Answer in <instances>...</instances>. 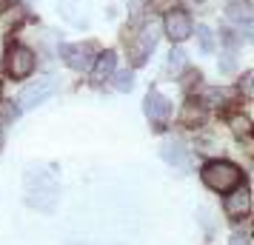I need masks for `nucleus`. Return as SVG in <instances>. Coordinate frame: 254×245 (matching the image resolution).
Returning a JSON list of instances; mask_svg holds the SVG:
<instances>
[{
  "label": "nucleus",
  "instance_id": "obj_1",
  "mask_svg": "<svg viewBox=\"0 0 254 245\" xmlns=\"http://www.w3.org/2000/svg\"><path fill=\"white\" fill-rule=\"evenodd\" d=\"M58 197H60V188H58V180L49 174V171H37L32 168L26 174V202L32 208H40V211H49L58 205Z\"/></svg>",
  "mask_w": 254,
  "mask_h": 245
},
{
  "label": "nucleus",
  "instance_id": "obj_2",
  "mask_svg": "<svg viewBox=\"0 0 254 245\" xmlns=\"http://www.w3.org/2000/svg\"><path fill=\"white\" fill-rule=\"evenodd\" d=\"M203 183H206L211 191H220V194H229L231 188H237L243 183V171L234 163H226V160H214L203 168Z\"/></svg>",
  "mask_w": 254,
  "mask_h": 245
},
{
  "label": "nucleus",
  "instance_id": "obj_3",
  "mask_svg": "<svg viewBox=\"0 0 254 245\" xmlns=\"http://www.w3.org/2000/svg\"><path fill=\"white\" fill-rule=\"evenodd\" d=\"M6 71L12 77H17V80L29 77L35 71V51L26 49V46H12L9 54H6Z\"/></svg>",
  "mask_w": 254,
  "mask_h": 245
},
{
  "label": "nucleus",
  "instance_id": "obj_4",
  "mask_svg": "<svg viewBox=\"0 0 254 245\" xmlns=\"http://www.w3.org/2000/svg\"><path fill=\"white\" fill-rule=\"evenodd\" d=\"M249 211H252V194H249L246 183H240L237 188H231L229 197H226V214L231 220H246Z\"/></svg>",
  "mask_w": 254,
  "mask_h": 245
},
{
  "label": "nucleus",
  "instance_id": "obj_5",
  "mask_svg": "<svg viewBox=\"0 0 254 245\" xmlns=\"http://www.w3.org/2000/svg\"><path fill=\"white\" fill-rule=\"evenodd\" d=\"M163 26H166V35H169L172 43H183L186 37L191 35V17L183 9H172L166 14V23Z\"/></svg>",
  "mask_w": 254,
  "mask_h": 245
},
{
  "label": "nucleus",
  "instance_id": "obj_6",
  "mask_svg": "<svg viewBox=\"0 0 254 245\" xmlns=\"http://www.w3.org/2000/svg\"><path fill=\"white\" fill-rule=\"evenodd\" d=\"M49 94H55V80H37V83H29L23 92H20V97H17V103H20V108H37V105L46 100Z\"/></svg>",
  "mask_w": 254,
  "mask_h": 245
},
{
  "label": "nucleus",
  "instance_id": "obj_7",
  "mask_svg": "<svg viewBox=\"0 0 254 245\" xmlns=\"http://www.w3.org/2000/svg\"><path fill=\"white\" fill-rule=\"evenodd\" d=\"M63 60L66 66L74 71L89 69L94 63V46L92 43H71V46H63Z\"/></svg>",
  "mask_w": 254,
  "mask_h": 245
},
{
  "label": "nucleus",
  "instance_id": "obj_8",
  "mask_svg": "<svg viewBox=\"0 0 254 245\" xmlns=\"http://www.w3.org/2000/svg\"><path fill=\"white\" fill-rule=\"evenodd\" d=\"M157 35H160V29H157L154 23L140 29L137 40L131 43V60H134V63H146V57L151 54V49L157 46Z\"/></svg>",
  "mask_w": 254,
  "mask_h": 245
},
{
  "label": "nucleus",
  "instance_id": "obj_9",
  "mask_svg": "<svg viewBox=\"0 0 254 245\" xmlns=\"http://www.w3.org/2000/svg\"><path fill=\"white\" fill-rule=\"evenodd\" d=\"M143 108H146V117H149L151 123H166L169 114H172V103H169L160 92H149V94H146Z\"/></svg>",
  "mask_w": 254,
  "mask_h": 245
},
{
  "label": "nucleus",
  "instance_id": "obj_10",
  "mask_svg": "<svg viewBox=\"0 0 254 245\" xmlns=\"http://www.w3.org/2000/svg\"><path fill=\"white\" fill-rule=\"evenodd\" d=\"M226 14H229V20L234 26H243L246 29V35H249V26H252L254 20V9L249 0H231L229 9H226Z\"/></svg>",
  "mask_w": 254,
  "mask_h": 245
},
{
  "label": "nucleus",
  "instance_id": "obj_11",
  "mask_svg": "<svg viewBox=\"0 0 254 245\" xmlns=\"http://www.w3.org/2000/svg\"><path fill=\"white\" fill-rule=\"evenodd\" d=\"M115 69H117V54H115V51H103V54H100V60H94L92 83H94V86L106 83L112 74H115Z\"/></svg>",
  "mask_w": 254,
  "mask_h": 245
},
{
  "label": "nucleus",
  "instance_id": "obj_12",
  "mask_svg": "<svg viewBox=\"0 0 254 245\" xmlns=\"http://www.w3.org/2000/svg\"><path fill=\"white\" fill-rule=\"evenodd\" d=\"M160 157L169 165H177V168L189 163V154H186V148L177 140H166V143H163V146H160Z\"/></svg>",
  "mask_w": 254,
  "mask_h": 245
},
{
  "label": "nucleus",
  "instance_id": "obj_13",
  "mask_svg": "<svg viewBox=\"0 0 254 245\" xmlns=\"http://www.w3.org/2000/svg\"><path fill=\"white\" fill-rule=\"evenodd\" d=\"M231 100H234L231 89H223V86H211L203 92V103L211 108H226V105H231Z\"/></svg>",
  "mask_w": 254,
  "mask_h": 245
},
{
  "label": "nucleus",
  "instance_id": "obj_14",
  "mask_svg": "<svg viewBox=\"0 0 254 245\" xmlns=\"http://www.w3.org/2000/svg\"><path fill=\"white\" fill-rule=\"evenodd\" d=\"M203 120H206V108L200 103H186L183 105V126H191V129H197V126H203Z\"/></svg>",
  "mask_w": 254,
  "mask_h": 245
},
{
  "label": "nucleus",
  "instance_id": "obj_15",
  "mask_svg": "<svg viewBox=\"0 0 254 245\" xmlns=\"http://www.w3.org/2000/svg\"><path fill=\"white\" fill-rule=\"evenodd\" d=\"M197 46H200V51H214L217 49V37H214V32L208 26L197 29Z\"/></svg>",
  "mask_w": 254,
  "mask_h": 245
},
{
  "label": "nucleus",
  "instance_id": "obj_16",
  "mask_svg": "<svg viewBox=\"0 0 254 245\" xmlns=\"http://www.w3.org/2000/svg\"><path fill=\"white\" fill-rule=\"evenodd\" d=\"M186 51L183 49H174L172 54H169V74H177V71H183L186 69Z\"/></svg>",
  "mask_w": 254,
  "mask_h": 245
},
{
  "label": "nucleus",
  "instance_id": "obj_17",
  "mask_svg": "<svg viewBox=\"0 0 254 245\" xmlns=\"http://www.w3.org/2000/svg\"><path fill=\"white\" fill-rule=\"evenodd\" d=\"M229 126L234 129V134H237V137H246V134H249V129H252V120H249V117H243V114H234L229 120Z\"/></svg>",
  "mask_w": 254,
  "mask_h": 245
},
{
  "label": "nucleus",
  "instance_id": "obj_18",
  "mask_svg": "<svg viewBox=\"0 0 254 245\" xmlns=\"http://www.w3.org/2000/svg\"><path fill=\"white\" fill-rule=\"evenodd\" d=\"M131 86H134V74H131V71H117L115 74V89L117 92H131Z\"/></svg>",
  "mask_w": 254,
  "mask_h": 245
},
{
  "label": "nucleus",
  "instance_id": "obj_19",
  "mask_svg": "<svg viewBox=\"0 0 254 245\" xmlns=\"http://www.w3.org/2000/svg\"><path fill=\"white\" fill-rule=\"evenodd\" d=\"M14 120H17V108H14L12 103H3L0 105V123L9 126V123H14Z\"/></svg>",
  "mask_w": 254,
  "mask_h": 245
},
{
  "label": "nucleus",
  "instance_id": "obj_20",
  "mask_svg": "<svg viewBox=\"0 0 254 245\" xmlns=\"http://www.w3.org/2000/svg\"><path fill=\"white\" fill-rule=\"evenodd\" d=\"M234 66H237L234 54H226V57H223V63H220V71H223V74H229V71H234Z\"/></svg>",
  "mask_w": 254,
  "mask_h": 245
},
{
  "label": "nucleus",
  "instance_id": "obj_21",
  "mask_svg": "<svg viewBox=\"0 0 254 245\" xmlns=\"http://www.w3.org/2000/svg\"><path fill=\"white\" fill-rule=\"evenodd\" d=\"M229 245H252V243H249V234H234Z\"/></svg>",
  "mask_w": 254,
  "mask_h": 245
},
{
  "label": "nucleus",
  "instance_id": "obj_22",
  "mask_svg": "<svg viewBox=\"0 0 254 245\" xmlns=\"http://www.w3.org/2000/svg\"><path fill=\"white\" fill-rule=\"evenodd\" d=\"M240 86H243V92H246V94L252 92V74H243V83H240Z\"/></svg>",
  "mask_w": 254,
  "mask_h": 245
},
{
  "label": "nucleus",
  "instance_id": "obj_23",
  "mask_svg": "<svg viewBox=\"0 0 254 245\" xmlns=\"http://www.w3.org/2000/svg\"><path fill=\"white\" fill-rule=\"evenodd\" d=\"M3 3H6V0H0V12H3Z\"/></svg>",
  "mask_w": 254,
  "mask_h": 245
}]
</instances>
